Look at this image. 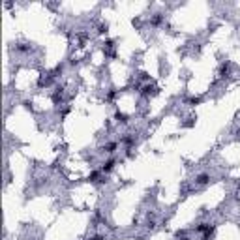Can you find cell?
Instances as JSON below:
<instances>
[{
	"mask_svg": "<svg viewBox=\"0 0 240 240\" xmlns=\"http://www.w3.org/2000/svg\"><path fill=\"white\" fill-rule=\"evenodd\" d=\"M208 180H210L208 174H199V177H197V184H206Z\"/></svg>",
	"mask_w": 240,
	"mask_h": 240,
	"instance_id": "7a4b0ae2",
	"label": "cell"
},
{
	"mask_svg": "<svg viewBox=\"0 0 240 240\" xmlns=\"http://www.w3.org/2000/svg\"><path fill=\"white\" fill-rule=\"evenodd\" d=\"M117 118L120 120V122H126V114H117Z\"/></svg>",
	"mask_w": 240,
	"mask_h": 240,
	"instance_id": "277c9868",
	"label": "cell"
},
{
	"mask_svg": "<svg viewBox=\"0 0 240 240\" xmlns=\"http://www.w3.org/2000/svg\"><path fill=\"white\" fill-rule=\"evenodd\" d=\"M88 240H103L101 237H92V238H88Z\"/></svg>",
	"mask_w": 240,
	"mask_h": 240,
	"instance_id": "5b68a950",
	"label": "cell"
},
{
	"mask_svg": "<svg viewBox=\"0 0 240 240\" xmlns=\"http://www.w3.org/2000/svg\"><path fill=\"white\" fill-rule=\"evenodd\" d=\"M113 167H114V159H109L107 163H103V171H105V173H109Z\"/></svg>",
	"mask_w": 240,
	"mask_h": 240,
	"instance_id": "6da1fadb",
	"label": "cell"
},
{
	"mask_svg": "<svg viewBox=\"0 0 240 240\" xmlns=\"http://www.w3.org/2000/svg\"><path fill=\"white\" fill-rule=\"evenodd\" d=\"M114 148H117V145H114V143H109L103 150H105V152H114Z\"/></svg>",
	"mask_w": 240,
	"mask_h": 240,
	"instance_id": "3957f363",
	"label": "cell"
}]
</instances>
